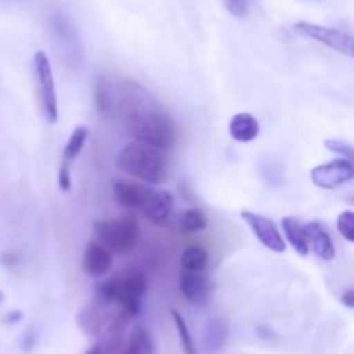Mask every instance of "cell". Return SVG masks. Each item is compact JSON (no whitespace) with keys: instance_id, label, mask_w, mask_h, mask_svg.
<instances>
[{"instance_id":"cell-5","label":"cell","mask_w":354,"mask_h":354,"mask_svg":"<svg viewBox=\"0 0 354 354\" xmlns=\"http://www.w3.org/2000/svg\"><path fill=\"white\" fill-rule=\"evenodd\" d=\"M33 71L35 82H37V93L40 111L44 120L48 124H55L59 121V102L57 92H55V80L52 73V64L48 55L44 50L35 52L33 55Z\"/></svg>"},{"instance_id":"cell-19","label":"cell","mask_w":354,"mask_h":354,"mask_svg":"<svg viewBox=\"0 0 354 354\" xmlns=\"http://www.w3.org/2000/svg\"><path fill=\"white\" fill-rule=\"evenodd\" d=\"M86 138H88V128L80 124L73 130V133L69 135L68 142L64 145V151H62V162L71 166V162L82 154L83 147L86 144Z\"/></svg>"},{"instance_id":"cell-21","label":"cell","mask_w":354,"mask_h":354,"mask_svg":"<svg viewBox=\"0 0 354 354\" xmlns=\"http://www.w3.org/2000/svg\"><path fill=\"white\" fill-rule=\"evenodd\" d=\"M207 227V218L199 209H187L178 220V230L182 234H197Z\"/></svg>"},{"instance_id":"cell-25","label":"cell","mask_w":354,"mask_h":354,"mask_svg":"<svg viewBox=\"0 0 354 354\" xmlns=\"http://www.w3.org/2000/svg\"><path fill=\"white\" fill-rule=\"evenodd\" d=\"M325 147L334 152V154L341 156L342 159L354 162V147H351L348 142L339 140V138H328V140H325Z\"/></svg>"},{"instance_id":"cell-4","label":"cell","mask_w":354,"mask_h":354,"mask_svg":"<svg viewBox=\"0 0 354 354\" xmlns=\"http://www.w3.org/2000/svg\"><path fill=\"white\" fill-rule=\"evenodd\" d=\"M93 232L99 244H102L111 254L124 256L133 251L140 241V227L133 214L99 220L93 223Z\"/></svg>"},{"instance_id":"cell-9","label":"cell","mask_w":354,"mask_h":354,"mask_svg":"<svg viewBox=\"0 0 354 354\" xmlns=\"http://www.w3.org/2000/svg\"><path fill=\"white\" fill-rule=\"evenodd\" d=\"M241 218L245 221L254 237L272 252H283L287 249L286 239L280 234L277 225L265 214L252 213V211H241Z\"/></svg>"},{"instance_id":"cell-10","label":"cell","mask_w":354,"mask_h":354,"mask_svg":"<svg viewBox=\"0 0 354 354\" xmlns=\"http://www.w3.org/2000/svg\"><path fill=\"white\" fill-rule=\"evenodd\" d=\"M154 190L144 183L130 182V180H118L114 182L113 196L120 206L130 207V209H144L145 204L152 197Z\"/></svg>"},{"instance_id":"cell-3","label":"cell","mask_w":354,"mask_h":354,"mask_svg":"<svg viewBox=\"0 0 354 354\" xmlns=\"http://www.w3.org/2000/svg\"><path fill=\"white\" fill-rule=\"evenodd\" d=\"M147 290V277L140 270H124L114 273L99 287L102 303L118 306V313L124 318L137 317L140 313L142 296Z\"/></svg>"},{"instance_id":"cell-18","label":"cell","mask_w":354,"mask_h":354,"mask_svg":"<svg viewBox=\"0 0 354 354\" xmlns=\"http://www.w3.org/2000/svg\"><path fill=\"white\" fill-rule=\"evenodd\" d=\"M120 354H154V342L144 327H135L128 337L127 348Z\"/></svg>"},{"instance_id":"cell-14","label":"cell","mask_w":354,"mask_h":354,"mask_svg":"<svg viewBox=\"0 0 354 354\" xmlns=\"http://www.w3.org/2000/svg\"><path fill=\"white\" fill-rule=\"evenodd\" d=\"M308 235H310V248L315 254L324 261H332L335 258V245L328 234L327 227L320 221H311L306 225Z\"/></svg>"},{"instance_id":"cell-24","label":"cell","mask_w":354,"mask_h":354,"mask_svg":"<svg viewBox=\"0 0 354 354\" xmlns=\"http://www.w3.org/2000/svg\"><path fill=\"white\" fill-rule=\"evenodd\" d=\"M337 230L348 242L354 244V211H342L337 216Z\"/></svg>"},{"instance_id":"cell-11","label":"cell","mask_w":354,"mask_h":354,"mask_svg":"<svg viewBox=\"0 0 354 354\" xmlns=\"http://www.w3.org/2000/svg\"><path fill=\"white\" fill-rule=\"evenodd\" d=\"M82 268L90 279H100L113 268V254L97 241H90L83 252Z\"/></svg>"},{"instance_id":"cell-2","label":"cell","mask_w":354,"mask_h":354,"mask_svg":"<svg viewBox=\"0 0 354 354\" xmlns=\"http://www.w3.org/2000/svg\"><path fill=\"white\" fill-rule=\"evenodd\" d=\"M165 152L156 145L131 140L120 151L116 165L127 175L158 185L168 176V158Z\"/></svg>"},{"instance_id":"cell-23","label":"cell","mask_w":354,"mask_h":354,"mask_svg":"<svg viewBox=\"0 0 354 354\" xmlns=\"http://www.w3.org/2000/svg\"><path fill=\"white\" fill-rule=\"evenodd\" d=\"M111 104V80L99 76L95 83V106L102 116H107Z\"/></svg>"},{"instance_id":"cell-1","label":"cell","mask_w":354,"mask_h":354,"mask_svg":"<svg viewBox=\"0 0 354 354\" xmlns=\"http://www.w3.org/2000/svg\"><path fill=\"white\" fill-rule=\"evenodd\" d=\"M107 118L133 140L156 145L162 151L175 147L176 130L168 111L133 80L111 82V104Z\"/></svg>"},{"instance_id":"cell-7","label":"cell","mask_w":354,"mask_h":354,"mask_svg":"<svg viewBox=\"0 0 354 354\" xmlns=\"http://www.w3.org/2000/svg\"><path fill=\"white\" fill-rule=\"evenodd\" d=\"M310 178L311 183H313L315 187H318V189H339V187L351 182L354 178V162L342 158L324 162V165H318L311 169Z\"/></svg>"},{"instance_id":"cell-29","label":"cell","mask_w":354,"mask_h":354,"mask_svg":"<svg viewBox=\"0 0 354 354\" xmlns=\"http://www.w3.org/2000/svg\"><path fill=\"white\" fill-rule=\"evenodd\" d=\"M21 317H23L21 311H12V313H9L6 317V324H16V322L21 320Z\"/></svg>"},{"instance_id":"cell-13","label":"cell","mask_w":354,"mask_h":354,"mask_svg":"<svg viewBox=\"0 0 354 354\" xmlns=\"http://www.w3.org/2000/svg\"><path fill=\"white\" fill-rule=\"evenodd\" d=\"M180 292L189 303L201 304L209 297L211 286L206 277H203L201 273L183 272L180 277Z\"/></svg>"},{"instance_id":"cell-12","label":"cell","mask_w":354,"mask_h":354,"mask_svg":"<svg viewBox=\"0 0 354 354\" xmlns=\"http://www.w3.org/2000/svg\"><path fill=\"white\" fill-rule=\"evenodd\" d=\"M175 199L168 190H154L152 197L142 209L144 216L156 227H168L171 223Z\"/></svg>"},{"instance_id":"cell-17","label":"cell","mask_w":354,"mask_h":354,"mask_svg":"<svg viewBox=\"0 0 354 354\" xmlns=\"http://www.w3.org/2000/svg\"><path fill=\"white\" fill-rule=\"evenodd\" d=\"M228 133L235 142L249 144L259 135V121L249 113H239L228 123Z\"/></svg>"},{"instance_id":"cell-28","label":"cell","mask_w":354,"mask_h":354,"mask_svg":"<svg viewBox=\"0 0 354 354\" xmlns=\"http://www.w3.org/2000/svg\"><path fill=\"white\" fill-rule=\"evenodd\" d=\"M341 303L344 304V306H348V308H351V310H354V289H348L344 294H342Z\"/></svg>"},{"instance_id":"cell-31","label":"cell","mask_w":354,"mask_h":354,"mask_svg":"<svg viewBox=\"0 0 354 354\" xmlns=\"http://www.w3.org/2000/svg\"><path fill=\"white\" fill-rule=\"evenodd\" d=\"M346 201H348V203H353L354 204V194H351V196H346Z\"/></svg>"},{"instance_id":"cell-22","label":"cell","mask_w":354,"mask_h":354,"mask_svg":"<svg viewBox=\"0 0 354 354\" xmlns=\"http://www.w3.org/2000/svg\"><path fill=\"white\" fill-rule=\"evenodd\" d=\"M171 317H173V324H175V328H176V334H178L180 342H182L183 353H185V354H199V353H197L196 344H194L192 334H190L189 327H187V322L183 320L182 315H180L176 310H173Z\"/></svg>"},{"instance_id":"cell-8","label":"cell","mask_w":354,"mask_h":354,"mask_svg":"<svg viewBox=\"0 0 354 354\" xmlns=\"http://www.w3.org/2000/svg\"><path fill=\"white\" fill-rule=\"evenodd\" d=\"M52 30H54L57 45L66 57V62L71 64L73 68H78L83 59V47L75 24L64 14H54L52 16Z\"/></svg>"},{"instance_id":"cell-30","label":"cell","mask_w":354,"mask_h":354,"mask_svg":"<svg viewBox=\"0 0 354 354\" xmlns=\"http://www.w3.org/2000/svg\"><path fill=\"white\" fill-rule=\"evenodd\" d=\"M85 354H106V351H104V349L100 348V346H93V348H90Z\"/></svg>"},{"instance_id":"cell-27","label":"cell","mask_w":354,"mask_h":354,"mask_svg":"<svg viewBox=\"0 0 354 354\" xmlns=\"http://www.w3.org/2000/svg\"><path fill=\"white\" fill-rule=\"evenodd\" d=\"M57 185L62 192H71V171H69V165H66V162H61V168H59Z\"/></svg>"},{"instance_id":"cell-20","label":"cell","mask_w":354,"mask_h":354,"mask_svg":"<svg viewBox=\"0 0 354 354\" xmlns=\"http://www.w3.org/2000/svg\"><path fill=\"white\" fill-rule=\"evenodd\" d=\"M180 261H182L183 272L201 273L203 270H206L207 261H209V254H207L206 249L201 248V245H189V248L183 251Z\"/></svg>"},{"instance_id":"cell-15","label":"cell","mask_w":354,"mask_h":354,"mask_svg":"<svg viewBox=\"0 0 354 354\" xmlns=\"http://www.w3.org/2000/svg\"><path fill=\"white\" fill-rule=\"evenodd\" d=\"M228 339V322L221 317H213L206 322L203 332V348L206 354H216L223 349Z\"/></svg>"},{"instance_id":"cell-26","label":"cell","mask_w":354,"mask_h":354,"mask_svg":"<svg viewBox=\"0 0 354 354\" xmlns=\"http://www.w3.org/2000/svg\"><path fill=\"white\" fill-rule=\"evenodd\" d=\"M228 12L235 17H245L249 12V0H223Z\"/></svg>"},{"instance_id":"cell-6","label":"cell","mask_w":354,"mask_h":354,"mask_svg":"<svg viewBox=\"0 0 354 354\" xmlns=\"http://www.w3.org/2000/svg\"><path fill=\"white\" fill-rule=\"evenodd\" d=\"M294 31L299 37L308 38V40L318 41L325 47L337 50L341 54L354 59V35L348 31L337 30V28L324 26V24H315L310 21H299L294 24Z\"/></svg>"},{"instance_id":"cell-16","label":"cell","mask_w":354,"mask_h":354,"mask_svg":"<svg viewBox=\"0 0 354 354\" xmlns=\"http://www.w3.org/2000/svg\"><path fill=\"white\" fill-rule=\"evenodd\" d=\"M283 239L289 242L290 248L299 256L310 254V235H308L306 225L301 223L297 218L286 216L282 220Z\"/></svg>"}]
</instances>
